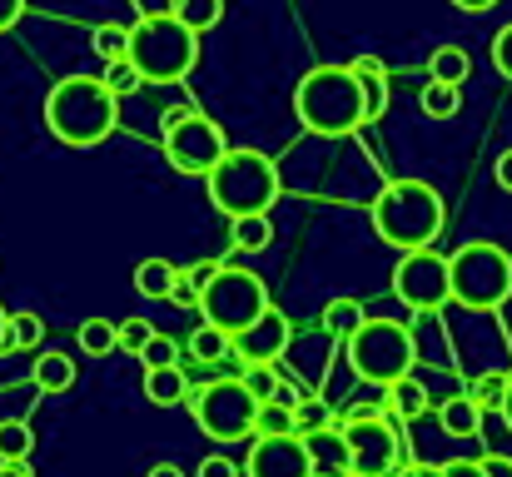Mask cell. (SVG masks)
<instances>
[{
    "label": "cell",
    "mask_w": 512,
    "mask_h": 477,
    "mask_svg": "<svg viewBox=\"0 0 512 477\" xmlns=\"http://www.w3.org/2000/svg\"><path fill=\"white\" fill-rule=\"evenodd\" d=\"M348 363L363 383H378L388 388L393 378L413 373V358H418V343L408 333V323H393V318H363L348 338Z\"/></svg>",
    "instance_id": "52a82bcc"
},
{
    "label": "cell",
    "mask_w": 512,
    "mask_h": 477,
    "mask_svg": "<svg viewBox=\"0 0 512 477\" xmlns=\"http://www.w3.org/2000/svg\"><path fill=\"white\" fill-rule=\"evenodd\" d=\"M244 388L264 403V398H274V388H279V373H274V363H244Z\"/></svg>",
    "instance_id": "d590c367"
},
{
    "label": "cell",
    "mask_w": 512,
    "mask_h": 477,
    "mask_svg": "<svg viewBox=\"0 0 512 477\" xmlns=\"http://www.w3.org/2000/svg\"><path fill=\"white\" fill-rule=\"evenodd\" d=\"M383 408H388L393 418L413 423V418H423V413H428V393H423V383H418L413 373H403V378H393V383H388Z\"/></svg>",
    "instance_id": "ffe728a7"
},
{
    "label": "cell",
    "mask_w": 512,
    "mask_h": 477,
    "mask_svg": "<svg viewBox=\"0 0 512 477\" xmlns=\"http://www.w3.org/2000/svg\"><path fill=\"white\" fill-rule=\"evenodd\" d=\"M20 15H25V0H0V35H5Z\"/></svg>",
    "instance_id": "ee69618b"
},
{
    "label": "cell",
    "mask_w": 512,
    "mask_h": 477,
    "mask_svg": "<svg viewBox=\"0 0 512 477\" xmlns=\"http://www.w3.org/2000/svg\"><path fill=\"white\" fill-rule=\"evenodd\" d=\"M165 299H170L174 309H194V299H199V289H194V284H189L184 274H174V284H170V294H165Z\"/></svg>",
    "instance_id": "ab89813d"
},
{
    "label": "cell",
    "mask_w": 512,
    "mask_h": 477,
    "mask_svg": "<svg viewBox=\"0 0 512 477\" xmlns=\"http://www.w3.org/2000/svg\"><path fill=\"white\" fill-rule=\"evenodd\" d=\"M383 413H388L383 403H353L348 408V418H383Z\"/></svg>",
    "instance_id": "681fc988"
},
{
    "label": "cell",
    "mask_w": 512,
    "mask_h": 477,
    "mask_svg": "<svg viewBox=\"0 0 512 477\" xmlns=\"http://www.w3.org/2000/svg\"><path fill=\"white\" fill-rule=\"evenodd\" d=\"M229 239H234L239 254H264L274 244V224H269V214H234L229 219Z\"/></svg>",
    "instance_id": "44dd1931"
},
{
    "label": "cell",
    "mask_w": 512,
    "mask_h": 477,
    "mask_svg": "<svg viewBox=\"0 0 512 477\" xmlns=\"http://www.w3.org/2000/svg\"><path fill=\"white\" fill-rule=\"evenodd\" d=\"M35 453V433L25 418H0V458H30Z\"/></svg>",
    "instance_id": "f1b7e54d"
},
{
    "label": "cell",
    "mask_w": 512,
    "mask_h": 477,
    "mask_svg": "<svg viewBox=\"0 0 512 477\" xmlns=\"http://www.w3.org/2000/svg\"><path fill=\"white\" fill-rule=\"evenodd\" d=\"M393 294L413 309V314H433L448 304V259L428 249H408L393 269Z\"/></svg>",
    "instance_id": "8fae6325"
},
{
    "label": "cell",
    "mask_w": 512,
    "mask_h": 477,
    "mask_svg": "<svg viewBox=\"0 0 512 477\" xmlns=\"http://www.w3.org/2000/svg\"><path fill=\"white\" fill-rule=\"evenodd\" d=\"M304 438V453H309V477H343L348 473V443H343V428H314V433H299Z\"/></svg>",
    "instance_id": "9a60e30c"
},
{
    "label": "cell",
    "mask_w": 512,
    "mask_h": 477,
    "mask_svg": "<svg viewBox=\"0 0 512 477\" xmlns=\"http://www.w3.org/2000/svg\"><path fill=\"white\" fill-rule=\"evenodd\" d=\"M503 393H508V373H478L468 383V398L483 408V413H498L503 408Z\"/></svg>",
    "instance_id": "4dcf8cb0"
},
{
    "label": "cell",
    "mask_w": 512,
    "mask_h": 477,
    "mask_svg": "<svg viewBox=\"0 0 512 477\" xmlns=\"http://www.w3.org/2000/svg\"><path fill=\"white\" fill-rule=\"evenodd\" d=\"M219 264H224V259H199V264H194V269H184V279H189V284H194V289H204V284H209V279H214V269H219Z\"/></svg>",
    "instance_id": "60d3db41"
},
{
    "label": "cell",
    "mask_w": 512,
    "mask_h": 477,
    "mask_svg": "<svg viewBox=\"0 0 512 477\" xmlns=\"http://www.w3.org/2000/svg\"><path fill=\"white\" fill-rule=\"evenodd\" d=\"M194 309L204 314V323H214V328H224V333L234 338L249 318H259L264 309H269V289H264V279H259L254 269L219 264V269H214V279L199 289Z\"/></svg>",
    "instance_id": "ba28073f"
},
{
    "label": "cell",
    "mask_w": 512,
    "mask_h": 477,
    "mask_svg": "<svg viewBox=\"0 0 512 477\" xmlns=\"http://www.w3.org/2000/svg\"><path fill=\"white\" fill-rule=\"evenodd\" d=\"M443 477H483V463H468V458H453V463L443 468Z\"/></svg>",
    "instance_id": "f6af8a7d"
},
{
    "label": "cell",
    "mask_w": 512,
    "mask_h": 477,
    "mask_svg": "<svg viewBox=\"0 0 512 477\" xmlns=\"http://www.w3.org/2000/svg\"><path fill=\"white\" fill-rule=\"evenodd\" d=\"M224 150H229L224 130L214 120H204L199 110H174L165 120V159L179 174H209Z\"/></svg>",
    "instance_id": "30bf717a"
},
{
    "label": "cell",
    "mask_w": 512,
    "mask_h": 477,
    "mask_svg": "<svg viewBox=\"0 0 512 477\" xmlns=\"http://www.w3.org/2000/svg\"><path fill=\"white\" fill-rule=\"evenodd\" d=\"M174 274H179V269H174L170 259H140L135 274H130V284H135V294H145V299H165Z\"/></svg>",
    "instance_id": "603a6c76"
},
{
    "label": "cell",
    "mask_w": 512,
    "mask_h": 477,
    "mask_svg": "<svg viewBox=\"0 0 512 477\" xmlns=\"http://www.w3.org/2000/svg\"><path fill=\"white\" fill-rule=\"evenodd\" d=\"M170 15L179 25H189L194 35H204L224 20V0H170Z\"/></svg>",
    "instance_id": "cb8c5ba5"
},
{
    "label": "cell",
    "mask_w": 512,
    "mask_h": 477,
    "mask_svg": "<svg viewBox=\"0 0 512 477\" xmlns=\"http://www.w3.org/2000/svg\"><path fill=\"white\" fill-rule=\"evenodd\" d=\"M488 55H493V70H498L503 80H512V25H503V30L493 35Z\"/></svg>",
    "instance_id": "f35d334b"
},
{
    "label": "cell",
    "mask_w": 512,
    "mask_h": 477,
    "mask_svg": "<svg viewBox=\"0 0 512 477\" xmlns=\"http://www.w3.org/2000/svg\"><path fill=\"white\" fill-rule=\"evenodd\" d=\"M75 358H65L60 348H45L40 358H35V373H30V383H35V393H70L75 388Z\"/></svg>",
    "instance_id": "e0dca14e"
},
{
    "label": "cell",
    "mask_w": 512,
    "mask_h": 477,
    "mask_svg": "<svg viewBox=\"0 0 512 477\" xmlns=\"http://www.w3.org/2000/svg\"><path fill=\"white\" fill-rule=\"evenodd\" d=\"M40 338H45V318L40 314H5V353L10 348H20V353H30V348H40Z\"/></svg>",
    "instance_id": "484cf974"
},
{
    "label": "cell",
    "mask_w": 512,
    "mask_h": 477,
    "mask_svg": "<svg viewBox=\"0 0 512 477\" xmlns=\"http://www.w3.org/2000/svg\"><path fill=\"white\" fill-rule=\"evenodd\" d=\"M493 174H498V184H503V189L512 194V150H503V159L493 164Z\"/></svg>",
    "instance_id": "7dc6e473"
},
{
    "label": "cell",
    "mask_w": 512,
    "mask_h": 477,
    "mask_svg": "<svg viewBox=\"0 0 512 477\" xmlns=\"http://www.w3.org/2000/svg\"><path fill=\"white\" fill-rule=\"evenodd\" d=\"M279 433H294V408L279 398H264L254 408V438H279Z\"/></svg>",
    "instance_id": "83f0119b"
},
{
    "label": "cell",
    "mask_w": 512,
    "mask_h": 477,
    "mask_svg": "<svg viewBox=\"0 0 512 477\" xmlns=\"http://www.w3.org/2000/svg\"><path fill=\"white\" fill-rule=\"evenodd\" d=\"M473 75V55L463 45H438L428 55V80H443V85H463Z\"/></svg>",
    "instance_id": "7402d4cb"
},
{
    "label": "cell",
    "mask_w": 512,
    "mask_h": 477,
    "mask_svg": "<svg viewBox=\"0 0 512 477\" xmlns=\"http://www.w3.org/2000/svg\"><path fill=\"white\" fill-rule=\"evenodd\" d=\"M145 477H184V468H174V463H155Z\"/></svg>",
    "instance_id": "816d5d0a"
},
{
    "label": "cell",
    "mask_w": 512,
    "mask_h": 477,
    "mask_svg": "<svg viewBox=\"0 0 512 477\" xmlns=\"http://www.w3.org/2000/svg\"><path fill=\"white\" fill-rule=\"evenodd\" d=\"M100 85L120 100V95H130L135 85H140V75H135V65L125 60V55H115V60H105V75H100Z\"/></svg>",
    "instance_id": "836d02e7"
},
{
    "label": "cell",
    "mask_w": 512,
    "mask_h": 477,
    "mask_svg": "<svg viewBox=\"0 0 512 477\" xmlns=\"http://www.w3.org/2000/svg\"><path fill=\"white\" fill-rule=\"evenodd\" d=\"M498 413H503V423L512 428V373H508V393H503V408H498Z\"/></svg>",
    "instance_id": "f5cc1de1"
},
{
    "label": "cell",
    "mask_w": 512,
    "mask_h": 477,
    "mask_svg": "<svg viewBox=\"0 0 512 477\" xmlns=\"http://www.w3.org/2000/svg\"><path fill=\"white\" fill-rule=\"evenodd\" d=\"M0 353H5V309H0Z\"/></svg>",
    "instance_id": "db71d44e"
},
{
    "label": "cell",
    "mask_w": 512,
    "mask_h": 477,
    "mask_svg": "<svg viewBox=\"0 0 512 477\" xmlns=\"http://www.w3.org/2000/svg\"><path fill=\"white\" fill-rule=\"evenodd\" d=\"M448 299L463 309H503L512 299V254L498 244H463L448 259Z\"/></svg>",
    "instance_id": "8992f818"
},
{
    "label": "cell",
    "mask_w": 512,
    "mask_h": 477,
    "mask_svg": "<svg viewBox=\"0 0 512 477\" xmlns=\"http://www.w3.org/2000/svg\"><path fill=\"white\" fill-rule=\"evenodd\" d=\"M483 418H488V413H483L468 393L443 398V408H438V423H443L448 438H478V433H483Z\"/></svg>",
    "instance_id": "d6986e66"
},
{
    "label": "cell",
    "mask_w": 512,
    "mask_h": 477,
    "mask_svg": "<svg viewBox=\"0 0 512 477\" xmlns=\"http://www.w3.org/2000/svg\"><path fill=\"white\" fill-rule=\"evenodd\" d=\"M458 110H463V85H443V80L423 85V115L428 120H453Z\"/></svg>",
    "instance_id": "4316f807"
},
{
    "label": "cell",
    "mask_w": 512,
    "mask_h": 477,
    "mask_svg": "<svg viewBox=\"0 0 512 477\" xmlns=\"http://www.w3.org/2000/svg\"><path fill=\"white\" fill-rule=\"evenodd\" d=\"M343 443H348V473L388 477L398 468V428L388 418H343Z\"/></svg>",
    "instance_id": "7c38bea8"
},
{
    "label": "cell",
    "mask_w": 512,
    "mask_h": 477,
    "mask_svg": "<svg viewBox=\"0 0 512 477\" xmlns=\"http://www.w3.org/2000/svg\"><path fill=\"white\" fill-rule=\"evenodd\" d=\"M150 333H155V328H150L145 318H120V323H115V348H125V353H140Z\"/></svg>",
    "instance_id": "8d00e7d4"
},
{
    "label": "cell",
    "mask_w": 512,
    "mask_h": 477,
    "mask_svg": "<svg viewBox=\"0 0 512 477\" xmlns=\"http://www.w3.org/2000/svg\"><path fill=\"white\" fill-rule=\"evenodd\" d=\"M348 70L358 75V95H363V125L383 120V110H388V70H383V60H378V55H358Z\"/></svg>",
    "instance_id": "2e32d148"
},
{
    "label": "cell",
    "mask_w": 512,
    "mask_h": 477,
    "mask_svg": "<svg viewBox=\"0 0 512 477\" xmlns=\"http://www.w3.org/2000/svg\"><path fill=\"white\" fill-rule=\"evenodd\" d=\"M194 477H239V468H234L229 458H204V463H199V473H194Z\"/></svg>",
    "instance_id": "b9f144b4"
},
{
    "label": "cell",
    "mask_w": 512,
    "mask_h": 477,
    "mask_svg": "<svg viewBox=\"0 0 512 477\" xmlns=\"http://www.w3.org/2000/svg\"><path fill=\"white\" fill-rule=\"evenodd\" d=\"M289 338H294L289 318L269 304L264 314L249 318V323L229 338V353H234L239 363H279V358H284V348H289Z\"/></svg>",
    "instance_id": "4fadbf2b"
},
{
    "label": "cell",
    "mask_w": 512,
    "mask_h": 477,
    "mask_svg": "<svg viewBox=\"0 0 512 477\" xmlns=\"http://www.w3.org/2000/svg\"><path fill=\"white\" fill-rule=\"evenodd\" d=\"M189 413L199 423L204 438H219V443H234V438H249L254 433V408L259 398L244 388V378H214L204 388H189Z\"/></svg>",
    "instance_id": "9c48e42d"
},
{
    "label": "cell",
    "mask_w": 512,
    "mask_h": 477,
    "mask_svg": "<svg viewBox=\"0 0 512 477\" xmlns=\"http://www.w3.org/2000/svg\"><path fill=\"white\" fill-rule=\"evenodd\" d=\"M294 115L309 135L319 140H343L363 130V95H358V75L348 65H314L299 85H294Z\"/></svg>",
    "instance_id": "7a4b0ae2"
},
{
    "label": "cell",
    "mask_w": 512,
    "mask_h": 477,
    "mask_svg": "<svg viewBox=\"0 0 512 477\" xmlns=\"http://www.w3.org/2000/svg\"><path fill=\"white\" fill-rule=\"evenodd\" d=\"M125 60L135 65L140 80H150V85H174V80H184V75L199 65V35H194L189 25H179L170 10L145 15L140 25H130Z\"/></svg>",
    "instance_id": "5b68a950"
},
{
    "label": "cell",
    "mask_w": 512,
    "mask_h": 477,
    "mask_svg": "<svg viewBox=\"0 0 512 477\" xmlns=\"http://www.w3.org/2000/svg\"><path fill=\"white\" fill-rule=\"evenodd\" d=\"M135 358H145V368H165V363L179 358V343L165 338V333H150V338H145V348H140Z\"/></svg>",
    "instance_id": "74e56055"
},
{
    "label": "cell",
    "mask_w": 512,
    "mask_h": 477,
    "mask_svg": "<svg viewBox=\"0 0 512 477\" xmlns=\"http://www.w3.org/2000/svg\"><path fill=\"white\" fill-rule=\"evenodd\" d=\"M90 45H95V55H100V60H115V55H125V45H130V30H125V25H95Z\"/></svg>",
    "instance_id": "e575fe53"
},
{
    "label": "cell",
    "mask_w": 512,
    "mask_h": 477,
    "mask_svg": "<svg viewBox=\"0 0 512 477\" xmlns=\"http://www.w3.org/2000/svg\"><path fill=\"white\" fill-rule=\"evenodd\" d=\"M45 125L60 145L70 150H90L105 145L120 125V100L95 80V75H70L45 95Z\"/></svg>",
    "instance_id": "6da1fadb"
},
{
    "label": "cell",
    "mask_w": 512,
    "mask_h": 477,
    "mask_svg": "<svg viewBox=\"0 0 512 477\" xmlns=\"http://www.w3.org/2000/svg\"><path fill=\"white\" fill-rule=\"evenodd\" d=\"M145 398L155 408H179L189 398V378L179 363H165V368H145Z\"/></svg>",
    "instance_id": "ac0fdd59"
},
{
    "label": "cell",
    "mask_w": 512,
    "mask_h": 477,
    "mask_svg": "<svg viewBox=\"0 0 512 477\" xmlns=\"http://www.w3.org/2000/svg\"><path fill=\"white\" fill-rule=\"evenodd\" d=\"M249 477H309V453L299 433H279V438H254L249 458H244Z\"/></svg>",
    "instance_id": "5bb4252c"
},
{
    "label": "cell",
    "mask_w": 512,
    "mask_h": 477,
    "mask_svg": "<svg viewBox=\"0 0 512 477\" xmlns=\"http://www.w3.org/2000/svg\"><path fill=\"white\" fill-rule=\"evenodd\" d=\"M334 423V408L324 398H299L294 403V433H314V428H329Z\"/></svg>",
    "instance_id": "d6a6232c"
},
{
    "label": "cell",
    "mask_w": 512,
    "mask_h": 477,
    "mask_svg": "<svg viewBox=\"0 0 512 477\" xmlns=\"http://www.w3.org/2000/svg\"><path fill=\"white\" fill-rule=\"evenodd\" d=\"M363 304L358 299H334L329 309H324V333H334V338H348L358 323H363Z\"/></svg>",
    "instance_id": "1f68e13d"
},
{
    "label": "cell",
    "mask_w": 512,
    "mask_h": 477,
    "mask_svg": "<svg viewBox=\"0 0 512 477\" xmlns=\"http://www.w3.org/2000/svg\"><path fill=\"white\" fill-rule=\"evenodd\" d=\"M373 229L383 244H393L398 254L408 249H428L443 229V199L433 184L423 179H393L373 194Z\"/></svg>",
    "instance_id": "3957f363"
},
{
    "label": "cell",
    "mask_w": 512,
    "mask_h": 477,
    "mask_svg": "<svg viewBox=\"0 0 512 477\" xmlns=\"http://www.w3.org/2000/svg\"><path fill=\"white\" fill-rule=\"evenodd\" d=\"M0 477H35L30 473V458H0Z\"/></svg>",
    "instance_id": "bcb514c9"
},
{
    "label": "cell",
    "mask_w": 512,
    "mask_h": 477,
    "mask_svg": "<svg viewBox=\"0 0 512 477\" xmlns=\"http://www.w3.org/2000/svg\"><path fill=\"white\" fill-rule=\"evenodd\" d=\"M388 477H443V468H428V463H413V468H393Z\"/></svg>",
    "instance_id": "c3c4849f"
},
{
    "label": "cell",
    "mask_w": 512,
    "mask_h": 477,
    "mask_svg": "<svg viewBox=\"0 0 512 477\" xmlns=\"http://www.w3.org/2000/svg\"><path fill=\"white\" fill-rule=\"evenodd\" d=\"M80 353H90V358L115 353V323L110 318H85L80 323Z\"/></svg>",
    "instance_id": "f546056e"
},
{
    "label": "cell",
    "mask_w": 512,
    "mask_h": 477,
    "mask_svg": "<svg viewBox=\"0 0 512 477\" xmlns=\"http://www.w3.org/2000/svg\"><path fill=\"white\" fill-rule=\"evenodd\" d=\"M453 10H468V15H483V10H493L498 0H448Z\"/></svg>",
    "instance_id": "f907efd6"
},
{
    "label": "cell",
    "mask_w": 512,
    "mask_h": 477,
    "mask_svg": "<svg viewBox=\"0 0 512 477\" xmlns=\"http://www.w3.org/2000/svg\"><path fill=\"white\" fill-rule=\"evenodd\" d=\"M209 184V204L219 214H269L279 204V169L274 159L259 155V150H224L214 159V169L204 174Z\"/></svg>",
    "instance_id": "277c9868"
},
{
    "label": "cell",
    "mask_w": 512,
    "mask_h": 477,
    "mask_svg": "<svg viewBox=\"0 0 512 477\" xmlns=\"http://www.w3.org/2000/svg\"><path fill=\"white\" fill-rule=\"evenodd\" d=\"M189 358H194V363H204V368L224 363V358H229V333H224V328H214V323H199V328L189 333Z\"/></svg>",
    "instance_id": "d4e9b609"
},
{
    "label": "cell",
    "mask_w": 512,
    "mask_h": 477,
    "mask_svg": "<svg viewBox=\"0 0 512 477\" xmlns=\"http://www.w3.org/2000/svg\"><path fill=\"white\" fill-rule=\"evenodd\" d=\"M483 477H512V458H503V453H488V458H483Z\"/></svg>",
    "instance_id": "7bdbcfd3"
},
{
    "label": "cell",
    "mask_w": 512,
    "mask_h": 477,
    "mask_svg": "<svg viewBox=\"0 0 512 477\" xmlns=\"http://www.w3.org/2000/svg\"><path fill=\"white\" fill-rule=\"evenodd\" d=\"M343 477H363V473H343Z\"/></svg>",
    "instance_id": "11a10c76"
}]
</instances>
